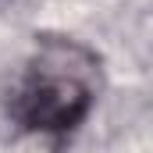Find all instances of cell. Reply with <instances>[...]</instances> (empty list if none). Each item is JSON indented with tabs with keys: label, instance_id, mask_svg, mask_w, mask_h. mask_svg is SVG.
<instances>
[{
	"label": "cell",
	"instance_id": "6da1fadb",
	"mask_svg": "<svg viewBox=\"0 0 153 153\" xmlns=\"http://www.w3.org/2000/svg\"><path fill=\"white\" fill-rule=\"evenodd\" d=\"M100 93V61L75 39H50L29 61L11 114L29 132L64 135L78 128Z\"/></svg>",
	"mask_w": 153,
	"mask_h": 153
}]
</instances>
